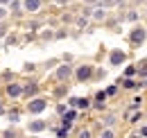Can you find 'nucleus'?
Listing matches in <instances>:
<instances>
[{
  "label": "nucleus",
  "instance_id": "obj_33",
  "mask_svg": "<svg viewBox=\"0 0 147 138\" xmlns=\"http://www.w3.org/2000/svg\"><path fill=\"white\" fill-rule=\"evenodd\" d=\"M5 32H7V27H5V25H0V36L5 34Z\"/></svg>",
  "mask_w": 147,
  "mask_h": 138
},
{
  "label": "nucleus",
  "instance_id": "obj_31",
  "mask_svg": "<svg viewBox=\"0 0 147 138\" xmlns=\"http://www.w3.org/2000/svg\"><path fill=\"white\" fill-rule=\"evenodd\" d=\"M140 136L147 138V127H140Z\"/></svg>",
  "mask_w": 147,
  "mask_h": 138
},
{
  "label": "nucleus",
  "instance_id": "obj_27",
  "mask_svg": "<svg viewBox=\"0 0 147 138\" xmlns=\"http://www.w3.org/2000/svg\"><path fill=\"white\" fill-rule=\"evenodd\" d=\"M11 77H14L11 72H2V79H5V82H11Z\"/></svg>",
  "mask_w": 147,
  "mask_h": 138
},
{
  "label": "nucleus",
  "instance_id": "obj_30",
  "mask_svg": "<svg viewBox=\"0 0 147 138\" xmlns=\"http://www.w3.org/2000/svg\"><path fill=\"white\" fill-rule=\"evenodd\" d=\"M5 16H7V9H5V7H0V20H2Z\"/></svg>",
  "mask_w": 147,
  "mask_h": 138
},
{
  "label": "nucleus",
  "instance_id": "obj_32",
  "mask_svg": "<svg viewBox=\"0 0 147 138\" xmlns=\"http://www.w3.org/2000/svg\"><path fill=\"white\" fill-rule=\"evenodd\" d=\"M5 113H7V109H5V104L0 102V116H5Z\"/></svg>",
  "mask_w": 147,
  "mask_h": 138
},
{
  "label": "nucleus",
  "instance_id": "obj_29",
  "mask_svg": "<svg viewBox=\"0 0 147 138\" xmlns=\"http://www.w3.org/2000/svg\"><path fill=\"white\" fill-rule=\"evenodd\" d=\"M73 61V54H63V64H70Z\"/></svg>",
  "mask_w": 147,
  "mask_h": 138
},
{
  "label": "nucleus",
  "instance_id": "obj_7",
  "mask_svg": "<svg viewBox=\"0 0 147 138\" xmlns=\"http://www.w3.org/2000/svg\"><path fill=\"white\" fill-rule=\"evenodd\" d=\"M109 61H111V66H122V64L127 61V54L122 50H113L109 54Z\"/></svg>",
  "mask_w": 147,
  "mask_h": 138
},
{
  "label": "nucleus",
  "instance_id": "obj_12",
  "mask_svg": "<svg viewBox=\"0 0 147 138\" xmlns=\"http://www.w3.org/2000/svg\"><path fill=\"white\" fill-rule=\"evenodd\" d=\"M9 9H11V14H20L23 12V2L20 0H11L9 2Z\"/></svg>",
  "mask_w": 147,
  "mask_h": 138
},
{
  "label": "nucleus",
  "instance_id": "obj_8",
  "mask_svg": "<svg viewBox=\"0 0 147 138\" xmlns=\"http://www.w3.org/2000/svg\"><path fill=\"white\" fill-rule=\"evenodd\" d=\"M77 116H79V111H77V109H68V111L61 116V124H66V127H73V122L77 120Z\"/></svg>",
  "mask_w": 147,
  "mask_h": 138
},
{
  "label": "nucleus",
  "instance_id": "obj_9",
  "mask_svg": "<svg viewBox=\"0 0 147 138\" xmlns=\"http://www.w3.org/2000/svg\"><path fill=\"white\" fill-rule=\"evenodd\" d=\"M45 127H48V122H45V120H32L30 124H27V129H30L32 134H41Z\"/></svg>",
  "mask_w": 147,
  "mask_h": 138
},
{
  "label": "nucleus",
  "instance_id": "obj_28",
  "mask_svg": "<svg viewBox=\"0 0 147 138\" xmlns=\"http://www.w3.org/2000/svg\"><path fill=\"white\" fill-rule=\"evenodd\" d=\"M93 16H95V18H104V12H102V9H95V14H93Z\"/></svg>",
  "mask_w": 147,
  "mask_h": 138
},
{
  "label": "nucleus",
  "instance_id": "obj_16",
  "mask_svg": "<svg viewBox=\"0 0 147 138\" xmlns=\"http://www.w3.org/2000/svg\"><path fill=\"white\" fill-rule=\"evenodd\" d=\"M120 84H122V88H134V86H136V82H134L131 77H125V79H120Z\"/></svg>",
  "mask_w": 147,
  "mask_h": 138
},
{
  "label": "nucleus",
  "instance_id": "obj_17",
  "mask_svg": "<svg viewBox=\"0 0 147 138\" xmlns=\"http://www.w3.org/2000/svg\"><path fill=\"white\" fill-rule=\"evenodd\" d=\"M2 138H18V134H16V129H5Z\"/></svg>",
  "mask_w": 147,
  "mask_h": 138
},
{
  "label": "nucleus",
  "instance_id": "obj_22",
  "mask_svg": "<svg viewBox=\"0 0 147 138\" xmlns=\"http://www.w3.org/2000/svg\"><path fill=\"white\" fill-rule=\"evenodd\" d=\"M115 134H113V129H104L102 134H100V138H113Z\"/></svg>",
  "mask_w": 147,
  "mask_h": 138
},
{
  "label": "nucleus",
  "instance_id": "obj_20",
  "mask_svg": "<svg viewBox=\"0 0 147 138\" xmlns=\"http://www.w3.org/2000/svg\"><path fill=\"white\" fill-rule=\"evenodd\" d=\"M140 116H143L140 111H131V116H129V120H131V122H138V120H140Z\"/></svg>",
  "mask_w": 147,
  "mask_h": 138
},
{
  "label": "nucleus",
  "instance_id": "obj_6",
  "mask_svg": "<svg viewBox=\"0 0 147 138\" xmlns=\"http://www.w3.org/2000/svg\"><path fill=\"white\" fill-rule=\"evenodd\" d=\"M38 95V84L34 79H30L25 86H23V97H27V100H32V97H36Z\"/></svg>",
  "mask_w": 147,
  "mask_h": 138
},
{
  "label": "nucleus",
  "instance_id": "obj_35",
  "mask_svg": "<svg viewBox=\"0 0 147 138\" xmlns=\"http://www.w3.org/2000/svg\"><path fill=\"white\" fill-rule=\"evenodd\" d=\"M18 138H25V136H18Z\"/></svg>",
  "mask_w": 147,
  "mask_h": 138
},
{
  "label": "nucleus",
  "instance_id": "obj_13",
  "mask_svg": "<svg viewBox=\"0 0 147 138\" xmlns=\"http://www.w3.org/2000/svg\"><path fill=\"white\" fill-rule=\"evenodd\" d=\"M104 100H107L104 91H97V93H95V97H93V104H95V106H100V104H104Z\"/></svg>",
  "mask_w": 147,
  "mask_h": 138
},
{
  "label": "nucleus",
  "instance_id": "obj_2",
  "mask_svg": "<svg viewBox=\"0 0 147 138\" xmlns=\"http://www.w3.org/2000/svg\"><path fill=\"white\" fill-rule=\"evenodd\" d=\"M145 41H147V30H145V27H134V30H131V34H129V43H131L134 48L143 45Z\"/></svg>",
  "mask_w": 147,
  "mask_h": 138
},
{
  "label": "nucleus",
  "instance_id": "obj_15",
  "mask_svg": "<svg viewBox=\"0 0 147 138\" xmlns=\"http://www.w3.org/2000/svg\"><path fill=\"white\" fill-rule=\"evenodd\" d=\"M91 100H88V97H77V106H75V109H88V106H91Z\"/></svg>",
  "mask_w": 147,
  "mask_h": 138
},
{
  "label": "nucleus",
  "instance_id": "obj_24",
  "mask_svg": "<svg viewBox=\"0 0 147 138\" xmlns=\"http://www.w3.org/2000/svg\"><path fill=\"white\" fill-rule=\"evenodd\" d=\"M66 111H68V106H66V104H59V106H57V113H59V118H61Z\"/></svg>",
  "mask_w": 147,
  "mask_h": 138
},
{
  "label": "nucleus",
  "instance_id": "obj_21",
  "mask_svg": "<svg viewBox=\"0 0 147 138\" xmlns=\"http://www.w3.org/2000/svg\"><path fill=\"white\" fill-rule=\"evenodd\" d=\"M136 75V66H127V70H125V77H134Z\"/></svg>",
  "mask_w": 147,
  "mask_h": 138
},
{
  "label": "nucleus",
  "instance_id": "obj_1",
  "mask_svg": "<svg viewBox=\"0 0 147 138\" xmlns=\"http://www.w3.org/2000/svg\"><path fill=\"white\" fill-rule=\"evenodd\" d=\"M45 106H48V100H45V97H32V100L27 102V113L38 116V113L45 111Z\"/></svg>",
  "mask_w": 147,
  "mask_h": 138
},
{
  "label": "nucleus",
  "instance_id": "obj_14",
  "mask_svg": "<svg viewBox=\"0 0 147 138\" xmlns=\"http://www.w3.org/2000/svg\"><path fill=\"white\" fill-rule=\"evenodd\" d=\"M7 118H9L11 122H18L20 120V111L18 109H9V111H7Z\"/></svg>",
  "mask_w": 147,
  "mask_h": 138
},
{
  "label": "nucleus",
  "instance_id": "obj_18",
  "mask_svg": "<svg viewBox=\"0 0 147 138\" xmlns=\"http://www.w3.org/2000/svg\"><path fill=\"white\" fill-rule=\"evenodd\" d=\"M66 93H68V86H59V88H55V95H57V97H63Z\"/></svg>",
  "mask_w": 147,
  "mask_h": 138
},
{
  "label": "nucleus",
  "instance_id": "obj_23",
  "mask_svg": "<svg viewBox=\"0 0 147 138\" xmlns=\"http://www.w3.org/2000/svg\"><path fill=\"white\" fill-rule=\"evenodd\" d=\"M115 122V116H107L104 118V124H107V129H111V124Z\"/></svg>",
  "mask_w": 147,
  "mask_h": 138
},
{
  "label": "nucleus",
  "instance_id": "obj_25",
  "mask_svg": "<svg viewBox=\"0 0 147 138\" xmlns=\"http://www.w3.org/2000/svg\"><path fill=\"white\" fill-rule=\"evenodd\" d=\"M79 138H91V131H88V129H82V131H79Z\"/></svg>",
  "mask_w": 147,
  "mask_h": 138
},
{
  "label": "nucleus",
  "instance_id": "obj_10",
  "mask_svg": "<svg viewBox=\"0 0 147 138\" xmlns=\"http://www.w3.org/2000/svg\"><path fill=\"white\" fill-rule=\"evenodd\" d=\"M43 0H23V9L25 12H38Z\"/></svg>",
  "mask_w": 147,
  "mask_h": 138
},
{
  "label": "nucleus",
  "instance_id": "obj_19",
  "mask_svg": "<svg viewBox=\"0 0 147 138\" xmlns=\"http://www.w3.org/2000/svg\"><path fill=\"white\" fill-rule=\"evenodd\" d=\"M115 93H118V86H115V84H113V86H109V88H104V95H107V97L115 95Z\"/></svg>",
  "mask_w": 147,
  "mask_h": 138
},
{
  "label": "nucleus",
  "instance_id": "obj_26",
  "mask_svg": "<svg viewBox=\"0 0 147 138\" xmlns=\"http://www.w3.org/2000/svg\"><path fill=\"white\" fill-rule=\"evenodd\" d=\"M27 27H30V30H38V27H41V23H36V20H32V23H30Z\"/></svg>",
  "mask_w": 147,
  "mask_h": 138
},
{
  "label": "nucleus",
  "instance_id": "obj_3",
  "mask_svg": "<svg viewBox=\"0 0 147 138\" xmlns=\"http://www.w3.org/2000/svg\"><path fill=\"white\" fill-rule=\"evenodd\" d=\"M93 75H95V68L88 66V64H84V66H79L75 70V79L77 82H88V79H93Z\"/></svg>",
  "mask_w": 147,
  "mask_h": 138
},
{
  "label": "nucleus",
  "instance_id": "obj_11",
  "mask_svg": "<svg viewBox=\"0 0 147 138\" xmlns=\"http://www.w3.org/2000/svg\"><path fill=\"white\" fill-rule=\"evenodd\" d=\"M68 131H70V127L61 124V127H57V129H55V136L57 138H68Z\"/></svg>",
  "mask_w": 147,
  "mask_h": 138
},
{
  "label": "nucleus",
  "instance_id": "obj_34",
  "mask_svg": "<svg viewBox=\"0 0 147 138\" xmlns=\"http://www.w3.org/2000/svg\"><path fill=\"white\" fill-rule=\"evenodd\" d=\"M9 2H11V0H0V5H9Z\"/></svg>",
  "mask_w": 147,
  "mask_h": 138
},
{
  "label": "nucleus",
  "instance_id": "obj_4",
  "mask_svg": "<svg viewBox=\"0 0 147 138\" xmlns=\"http://www.w3.org/2000/svg\"><path fill=\"white\" fill-rule=\"evenodd\" d=\"M5 93H7V97H11V100H18V97H23V84L9 82V84H7V88H5Z\"/></svg>",
  "mask_w": 147,
  "mask_h": 138
},
{
  "label": "nucleus",
  "instance_id": "obj_5",
  "mask_svg": "<svg viewBox=\"0 0 147 138\" xmlns=\"http://www.w3.org/2000/svg\"><path fill=\"white\" fill-rule=\"evenodd\" d=\"M70 75H73V68H70V64H63V66H59V68L55 70V79H57V82H66Z\"/></svg>",
  "mask_w": 147,
  "mask_h": 138
}]
</instances>
